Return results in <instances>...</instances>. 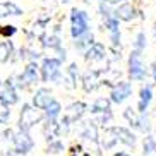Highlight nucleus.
I'll return each mask as SVG.
<instances>
[{
	"instance_id": "18",
	"label": "nucleus",
	"mask_w": 156,
	"mask_h": 156,
	"mask_svg": "<svg viewBox=\"0 0 156 156\" xmlns=\"http://www.w3.org/2000/svg\"><path fill=\"white\" fill-rule=\"evenodd\" d=\"M110 103L106 98H96L91 105V113H110Z\"/></svg>"
},
{
	"instance_id": "8",
	"label": "nucleus",
	"mask_w": 156,
	"mask_h": 156,
	"mask_svg": "<svg viewBox=\"0 0 156 156\" xmlns=\"http://www.w3.org/2000/svg\"><path fill=\"white\" fill-rule=\"evenodd\" d=\"M113 16L119 21H124V23H130L134 19H137L139 10L136 9V5L130 4V2H124V4L117 5V9H113Z\"/></svg>"
},
{
	"instance_id": "2",
	"label": "nucleus",
	"mask_w": 156,
	"mask_h": 156,
	"mask_svg": "<svg viewBox=\"0 0 156 156\" xmlns=\"http://www.w3.org/2000/svg\"><path fill=\"white\" fill-rule=\"evenodd\" d=\"M91 31V19L86 10L72 9L70 10V36L76 38L83 36Z\"/></svg>"
},
{
	"instance_id": "1",
	"label": "nucleus",
	"mask_w": 156,
	"mask_h": 156,
	"mask_svg": "<svg viewBox=\"0 0 156 156\" xmlns=\"http://www.w3.org/2000/svg\"><path fill=\"white\" fill-rule=\"evenodd\" d=\"M127 72H129V77L136 81V83H142L146 81L147 77V67L144 64V55H142L141 50H134L130 51L127 60Z\"/></svg>"
},
{
	"instance_id": "15",
	"label": "nucleus",
	"mask_w": 156,
	"mask_h": 156,
	"mask_svg": "<svg viewBox=\"0 0 156 156\" xmlns=\"http://www.w3.org/2000/svg\"><path fill=\"white\" fill-rule=\"evenodd\" d=\"M62 110H64V108H62V105H60V101H57L55 98H53V100L48 103V106H46L43 112H45L46 119L50 120V122H55L60 115H62Z\"/></svg>"
},
{
	"instance_id": "6",
	"label": "nucleus",
	"mask_w": 156,
	"mask_h": 156,
	"mask_svg": "<svg viewBox=\"0 0 156 156\" xmlns=\"http://www.w3.org/2000/svg\"><path fill=\"white\" fill-rule=\"evenodd\" d=\"M132 83H129V81H120L117 83L113 87H112L110 91V101L115 103V105H122L124 101H127L129 98L132 96Z\"/></svg>"
},
{
	"instance_id": "11",
	"label": "nucleus",
	"mask_w": 156,
	"mask_h": 156,
	"mask_svg": "<svg viewBox=\"0 0 156 156\" xmlns=\"http://www.w3.org/2000/svg\"><path fill=\"white\" fill-rule=\"evenodd\" d=\"M38 79H40V67H38L36 62H29L23 69V74L19 76V83H21V86L26 87L29 84L38 83Z\"/></svg>"
},
{
	"instance_id": "24",
	"label": "nucleus",
	"mask_w": 156,
	"mask_h": 156,
	"mask_svg": "<svg viewBox=\"0 0 156 156\" xmlns=\"http://www.w3.org/2000/svg\"><path fill=\"white\" fill-rule=\"evenodd\" d=\"M10 119V110H9V105L5 103H0V125L2 124H7Z\"/></svg>"
},
{
	"instance_id": "29",
	"label": "nucleus",
	"mask_w": 156,
	"mask_h": 156,
	"mask_svg": "<svg viewBox=\"0 0 156 156\" xmlns=\"http://www.w3.org/2000/svg\"><path fill=\"white\" fill-rule=\"evenodd\" d=\"M101 2H105L108 5H120V4H124V2H129V0H101Z\"/></svg>"
},
{
	"instance_id": "10",
	"label": "nucleus",
	"mask_w": 156,
	"mask_h": 156,
	"mask_svg": "<svg viewBox=\"0 0 156 156\" xmlns=\"http://www.w3.org/2000/svg\"><path fill=\"white\" fill-rule=\"evenodd\" d=\"M105 19V28L106 33H108V38H110L112 45H120L122 41V34H120V21L115 16H108V17H103Z\"/></svg>"
},
{
	"instance_id": "31",
	"label": "nucleus",
	"mask_w": 156,
	"mask_h": 156,
	"mask_svg": "<svg viewBox=\"0 0 156 156\" xmlns=\"http://www.w3.org/2000/svg\"><path fill=\"white\" fill-rule=\"evenodd\" d=\"M62 2H64V4H69V2H70V0H62Z\"/></svg>"
},
{
	"instance_id": "7",
	"label": "nucleus",
	"mask_w": 156,
	"mask_h": 156,
	"mask_svg": "<svg viewBox=\"0 0 156 156\" xmlns=\"http://www.w3.org/2000/svg\"><path fill=\"white\" fill-rule=\"evenodd\" d=\"M19 101V94L12 81H0V103L5 105H16Z\"/></svg>"
},
{
	"instance_id": "21",
	"label": "nucleus",
	"mask_w": 156,
	"mask_h": 156,
	"mask_svg": "<svg viewBox=\"0 0 156 156\" xmlns=\"http://www.w3.org/2000/svg\"><path fill=\"white\" fill-rule=\"evenodd\" d=\"M93 41H94V40H93V33L89 31V33H86V34H83V36L76 38V48H79V50H86Z\"/></svg>"
},
{
	"instance_id": "13",
	"label": "nucleus",
	"mask_w": 156,
	"mask_h": 156,
	"mask_svg": "<svg viewBox=\"0 0 156 156\" xmlns=\"http://www.w3.org/2000/svg\"><path fill=\"white\" fill-rule=\"evenodd\" d=\"M51 100H53V94H51L50 89L40 87V89L34 93V96H33V106H36L38 110H45Z\"/></svg>"
},
{
	"instance_id": "12",
	"label": "nucleus",
	"mask_w": 156,
	"mask_h": 156,
	"mask_svg": "<svg viewBox=\"0 0 156 156\" xmlns=\"http://www.w3.org/2000/svg\"><path fill=\"white\" fill-rule=\"evenodd\" d=\"M84 110H86V105H84V103H81V101H79V103H72V105L65 110V113H64V122L67 125L77 122V120L83 117Z\"/></svg>"
},
{
	"instance_id": "30",
	"label": "nucleus",
	"mask_w": 156,
	"mask_h": 156,
	"mask_svg": "<svg viewBox=\"0 0 156 156\" xmlns=\"http://www.w3.org/2000/svg\"><path fill=\"white\" fill-rule=\"evenodd\" d=\"M113 156H132L130 153H127V151H119V153H115Z\"/></svg>"
},
{
	"instance_id": "27",
	"label": "nucleus",
	"mask_w": 156,
	"mask_h": 156,
	"mask_svg": "<svg viewBox=\"0 0 156 156\" xmlns=\"http://www.w3.org/2000/svg\"><path fill=\"white\" fill-rule=\"evenodd\" d=\"M64 149V144L62 142H50V146H48V153H60Z\"/></svg>"
},
{
	"instance_id": "23",
	"label": "nucleus",
	"mask_w": 156,
	"mask_h": 156,
	"mask_svg": "<svg viewBox=\"0 0 156 156\" xmlns=\"http://www.w3.org/2000/svg\"><path fill=\"white\" fill-rule=\"evenodd\" d=\"M17 33V28L12 26V24H4V26H0V36L4 38V40H9L12 38Z\"/></svg>"
},
{
	"instance_id": "17",
	"label": "nucleus",
	"mask_w": 156,
	"mask_h": 156,
	"mask_svg": "<svg viewBox=\"0 0 156 156\" xmlns=\"http://www.w3.org/2000/svg\"><path fill=\"white\" fill-rule=\"evenodd\" d=\"M115 130H117V137H119L120 142H124V144H127V146H134V144H136V136H134L129 129L115 127Z\"/></svg>"
},
{
	"instance_id": "5",
	"label": "nucleus",
	"mask_w": 156,
	"mask_h": 156,
	"mask_svg": "<svg viewBox=\"0 0 156 156\" xmlns=\"http://www.w3.org/2000/svg\"><path fill=\"white\" fill-rule=\"evenodd\" d=\"M40 122H41V113H40V110L33 105H24L23 110H21V115H19V129L29 130L31 127H34Z\"/></svg>"
},
{
	"instance_id": "26",
	"label": "nucleus",
	"mask_w": 156,
	"mask_h": 156,
	"mask_svg": "<svg viewBox=\"0 0 156 156\" xmlns=\"http://www.w3.org/2000/svg\"><path fill=\"white\" fill-rule=\"evenodd\" d=\"M45 45L50 46V48H53V50H60V40L57 36H50L48 40H46Z\"/></svg>"
},
{
	"instance_id": "14",
	"label": "nucleus",
	"mask_w": 156,
	"mask_h": 156,
	"mask_svg": "<svg viewBox=\"0 0 156 156\" xmlns=\"http://www.w3.org/2000/svg\"><path fill=\"white\" fill-rule=\"evenodd\" d=\"M105 53H106L105 45L100 43V41H93L91 45L84 50L86 60H93V62H94V60H103V58H105Z\"/></svg>"
},
{
	"instance_id": "22",
	"label": "nucleus",
	"mask_w": 156,
	"mask_h": 156,
	"mask_svg": "<svg viewBox=\"0 0 156 156\" xmlns=\"http://www.w3.org/2000/svg\"><path fill=\"white\" fill-rule=\"evenodd\" d=\"M147 46V38H146V33L144 31H139L134 38V43H132V48L134 50H141L144 51V48Z\"/></svg>"
},
{
	"instance_id": "4",
	"label": "nucleus",
	"mask_w": 156,
	"mask_h": 156,
	"mask_svg": "<svg viewBox=\"0 0 156 156\" xmlns=\"http://www.w3.org/2000/svg\"><path fill=\"white\" fill-rule=\"evenodd\" d=\"M12 144H14V151L21 156H26L33 147H34V141H33L29 130H23V129H17V132H14L12 136Z\"/></svg>"
},
{
	"instance_id": "28",
	"label": "nucleus",
	"mask_w": 156,
	"mask_h": 156,
	"mask_svg": "<svg viewBox=\"0 0 156 156\" xmlns=\"http://www.w3.org/2000/svg\"><path fill=\"white\" fill-rule=\"evenodd\" d=\"M149 74H151L153 81H154V84H156V60L151 64V67H149Z\"/></svg>"
},
{
	"instance_id": "16",
	"label": "nucleus",
	"mask_w": 156,
	"mask_h": 156,
	"mask_svg": "<svg viewBox=\"0 0 156 156\" xmlns=\"http://www.w3.org/2000/svg\"><path fill=\"white\" fill-rule=\"evenodd\" d=\"M9 16H23V9L14 2H0V17H9Z\"/></svg>"
},
{
	"instance_id": "3",
	"label": "nucleus",
	"mask_w": 156,
	"mask_h": 156,
	"mask_svg": "<svg viewBox=\"0 0 156 156\" xmlns=\"http://www.w3.org/2000/svg\"><path fill=\"white\" fill-rule=\"evenodd\" d=\"M60 67H62V58L57 57H48L43 58L40 65V72H41V81L43 83H53L60 79Z\"/></svg>"
},
{
	"instance_id": "20",
	"label": "nucleus",
	"mask_w": 156,
	"mask_h": 156,
	"mask_svg": "<svg viewBox=\"0 0 156 156\" xmlns=\"http://www.w3.org/2000/svg\"><path fill=\"white\" fill-rule=\"evenodd\" d=\"M142 149H144V156H153L156 154V139L153 137V136H147V137H144V141H142Z\"/></svg>"
},
{
	"instance_id": "25",
	"label": "nucleus",
	"mask_w": 156,
	"mask_h": 156,
	"mask_svg": "<svg viewBox=\"0 0 156 156\" xmlns=\"http://www.w3.org/2000/svg\"><path fill=\"white\" fill-rule=\"evenodd\" d=\"M83 137L86 141H91V139H96V127L94 125H87L86 130L83 132Z\"/></svg>"
},
{
	"instance_id": "19",
	"label": "nucleus",
	"mask_w": 156,
	"mask_h": 156,
	"mask_svg": "<svg viewBox=\"0 0 156 156\" xmlns=\"http://www.w3.org/2000/svg\"><path fill=\"white\" fill-rule=\"evenodd\" d=\"M14 53V46L9 40H5V41H0V64H5V62H9V58L12 57Z\"/></svg>"
},
{
	"instance_id": "9",
	"label": "nucleus",
	"mask_w": 156,
	"mask_h": 156,
	"mask_svg": "<svg viewBox=\"0 0 156 156\" xmlns=\"http://www.w3.org/2000/svg\"><path fill=\"white\" fill-rule=\"evenodd\" d=\"M154 98V91H153L151 84H142L139 89V96H137V112L139 113H146L149 105L153 103Z\"/></svg>"
}]
</instances>
